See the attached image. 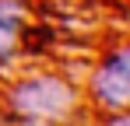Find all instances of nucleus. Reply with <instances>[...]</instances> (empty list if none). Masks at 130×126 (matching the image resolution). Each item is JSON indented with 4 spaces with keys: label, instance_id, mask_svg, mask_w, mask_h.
Masks as SVG:
<instances>
[{
    "label": "nucleus",
    "instance_id": "nucleus-1",
    "mask_svg": "<svg viewBox=\"0 0 130 126\" xmlns=\"http://www.w3.org/2000/svg\"><path fill=\"white\" fill-rule=\"evenodd\" d=\"M11 102H14V109L21 116L35 119V123H56V119H63L70 112L74 91L56 77H32V81L14 88Z\"/></svg>",
    "mask_w": 130,
    "mask_h": 126
},
{
    "label": "nucleus",
    "instance_id": "nucleus-2",
    "mask_svg": "<svg viewBox=\"0 0 130 126\" xmlns=\"http://www.w3.org/2000/svg\"><path fill=\"white\" fill-rule=\"evenodd\" d=\"M95 95L109 109H127L130 102V53L127 49L112 53L102 63V70L95 74Z\"/></svg>",
    "mask_w": 130,
    "mask_h": 126
},
{
    "label": "nucleus",
    "instance_id": "nucleus-3",
    "mask_svg": "<svg viewBox=\"0 0 130 126\" xmlns=\"http://www.w3.org/2000/svg\"><path fill=\"white\" fill-rule=\"evenodd\" d=\"M21 4L18 0H0V53L11 49V42L18 39V28H21Z\"/></svg>",
    "mask_w": 130,
    "mask_h": 126
},
{
    "label": "nucleus",
    "instance_id": "nucleus-4",
    "mask_svg": "<svg viewBox=\"0 0 130 126\" xmlns=\"http://www.w3.org/2000/svg\"><path fill=\"white\" fill-rule=\"evenodd\" d=\"M109 126H130V119H127V116H116V119H112Z\"/></svg>",
    "mask_w": 130,
    "mask_h": 126
}]
</instances>
